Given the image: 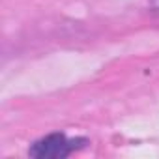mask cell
<instances>
[{"label":"cell","instance_id":"1","mask_svg":"<svg viewBox=\"0 0 159 159\" xmlns=\"http://www.w3.org/2000/svg\"><path fill=\"white\" fill-rule=\"evenodd\" d=\"M84 142H86L84 139H67L64 133H51L36 140L28 153L36 159H62L71 155Z\"/></svg>","mask_w":159,"mask_h":159}]
</instances>
